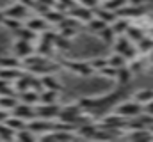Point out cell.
Returning <instances> with one entry per match:
<instances>
[{
  "label": "cell",
  "mask_w": 153,
  "mask_h": 142,
  "mask_svg": "<svg viewBox=\"0 0 153 142\" xmlns=\"http://www.w3.org/2000/svg\"><path fill=\"white\" fill-rule=\"evenodd\" d=\"M9 115H11V114H7V110H5V108H0V123H5Z\"/></svg>",
  "instance_id": "39"
},
{
  "label": "cell",
  "mask_w": 153,
  "mask_h": 142,
  "mask_svg": "<svg viewBox=\"0 0 153 142\" xmlns=\"http://www.w3.org/2000/svg\"><path fill=\"white\" fill-rule=\"evenodd\" d=\"M29 89H30V76L23 73L20 78L14 80V91H16L18 94H22V92H25V91H29Z\"/></svg>",
  "instance_id": "20"
},
{
  "label": "cell",
  "mask_w": 153,
  "mask_h": 142,
  "mask_svg": "<svg viewBox=\"0 0 153 142\" xmlns=\"http://www.w3.org/2000/svg\"><path fill=\"white\" fill-rule=\"evenodd\" d=\"M109 64H111L112 68H116V70H119V68H123V66L128 64V59H126L125 55H121V53L114 52V53L109 57Z\"/></svg>",
  "instance_id": "26"
},
{
  "label": "cell",
  "mask_w": 153,
  "mask_h": 142,
  "mask_svg": "<svg viewBox=\"0 0 153 142\" xmlns=\"http://www.w3.org/2000/svg\"><path fill=\"white\" fill-rule=\"evenodd\" d=\"M41 82H43V87L45 89H52V91H62V85L57 82V78L53 76V73H50V75H43L41 76Z\"/></svg>",
  "instance_id": "17"
},
{
  "label": "cell",
  "mask_w": 153,
  "mask_h": 142,
  "mask_svg": "<svg viewBox=\"0 0 153 142\" xmlns=\"http://www.w3.org/2000/svg\"><path fill=\"white\" fill-rule=\"evenodd\" d=\"M137 44V50H139V53L141 55H150L153 52V36H144L139 43H135Z\"/></svg>",
  "instance_id": "14"
},
{
  "label": "cell",
  "mask_w": 153,
  "mask_h": 142,
  "mask_svg": "<svg viewBox=\"0 0 153 142\" xmlns=\"http://www.w3.org/2000/svg\"><path fill=\"white\" fill-rule=\"evenodd\" d=\"M53 46H55V48H61V50H68V48H70V39L64 37L62 34H57L55 41H53Z\"/></svg>",
  "instance_id": "36"
},
{
  "label": "cell",
  "mask_w": 153,
  "mask_h": 142,
  "mask_svg": "<svg viewBox=\"0 0 153 142\" xmlns=\"http://www.w3.org/2000/svg\"><path fill=\"white\" fill-rule=\"evenodd\" d=\"M39 94H41V92L34 91V89H29V91H25V92L20 94V101L30 103V105H38L39 103Z\"/></svg>",
  "instance_id": "21"
},
{
  "label": "cell",
  "mask_w": 153,
  "mask_h": 142,
  "mask_svg": "<svg viewBox=\"0 0 153 142\" xmlns=\"http://www.w3.org/2000/svg\"><path fill=\"white\" fill-rule=\"evenodd\" d=\"M117 16H121V18H126V20H137V18H141V16H144L146 14V11H144V7L143 5H134V4H126L125 7H121L117 13H116Z\"/></svg>",
  "instance_id": "6"
},
{
  "label": "cell",
  "mask_w": 153,
  "mask_h": 142,
  "mask_svg": "<svg viewBox=\"0 0 153 142\" xmlns=\"http://www.w3.org/2000/svg\"><path fill=\"white\" fill-rule=\"evenodd\" d=\"M132 75H134V71L130 70L128 64L123 66V68H119V70H117V75H116V82H117V85H119V87H126V84L130 82Z\"/></svg>",
  "instance_id": "13"
},
{
  "label": "cell",
  "mask_w": 153,
  "mask_h": 142,
  "mask_svg": "<svg viewBox=\"0 0 153 142\" xmlns=\"http://www.w3.org/2000/svg\"><path fill=\"white\" fill-rule=\"evenodd\" d=\"M94 16L100 18V20H103L107 25H112L116 20H117V14H116L114 11H109L105 7H96L94 9Z\"/></svg>",
  "instance_id": "12"
},
{
  "label": "cell",
  "mask_w": 153,
  "mask_h": 142,
  "mask_svg": "<svg viewBox=\"0 0 153 142\" xmlns=\"http://www.w3.org/2000/svg\"><path fill=\"white\" fill-rule=\"evenodd\" d=\"M16 105H18V100H16L14 94H2V96H0V108L13 110Z\"/></svg>",
  "instance_id": "24"
},
{
  "label": "cell",
  "mask_w": 153,
  "mask_h": 142,
  "mask_svg": "<svg viewBox=\"0 0 153 142\" xmlns=\"http://www.w3.org/2000/svg\"><path fill=\"white\" fill-rule=\"evenodd\" d=\"M130 25H132V20H126V18L117 16V20H116L111 27H112V30L116 32V36H123V34H126V30H128Z\"/></svg>",
  "instance_id": "16"
},
{
  "label": "cell",
  "mask_w": 153,
  "mask_h": 142,
  "mask_svg": "<svg viewBox=\"0 0 153 142\" xmlns=\"http://www.w3.org/2000/svg\"><path fill=\"white\" fill-rule=\"evenodd\" d=\"M27 11H29V5H25L23 2H14V4H11L7 9H4V14L5 16H9V18H16V20H22L25 14H27Z\"/></svg>",
  "instance_id": "9"
},
{
  "label": "cell",
  "mask_w": 153,
  "mask_h": 142,
  "mask_svg": "<svg viewBox=\"0 0 153 142\" xmlns=\"http://www.w3.org/2000/svg\"><path fill=\"white\" fill-rule=\"evenodd\" d=\"M43 16L46 18V21H48V23H61V21L66 18L64 11H57V9H53V7H50Z\"/></svg>",
  "instance_id": "19"
},
{
  "label": "cell",
  "mask_w": 153,
  "mask_h": 142,
  "mask_svg": "<svg viewBox=\"0 0 153 142\" xmlns=\"http://www.w3.org/2000/svg\"><path fill=\"white\" fill-rule=\"evenodd\" d=\"M0 68H5V70H20L22 68V59H18L14 53L11 57H0Z\"/></svg>",
  "instance_id": "15"
},
{
  "label": "cell",
  "mask_w": 153,
  "mask_h": 142,
  "mask_svg": "<svg viewBox=\"0 0 153 142\" xmlns=\"http://www.w3.org/2000/svg\"><path fill=\"white\" fill-rule=\"evenodd\" d=\"M89 62H91L94 73H98L100 70H103L105 66H109V59H105V57H98V59H93V61H89Z\"/></svg>",
  "instance_id": "34"
},
{
  "label": "cell",
  "mask_w": 153,
  "mask_h": 142,
  "mask_svg": "<svg viewBox=\"0 0 153 142\" xmlns=\"http://www.w3.org/2000/svg\"><path fill=\"white\" fill-rule=\"evenodd\" d=\"M114 52L117 53H121V55H125L126 59H128V62L130 61H134L135 57H139L141 53H139V50H137V44L132 41V39H128V36L123 34V36H117L114 41Z\"/></svg>",
  "instance_id": "1"
},
{
  "label": "cell",
  "mask_w": 153,
  "mask_h": 142,
  "mask_svg": "<svg viewBox=\"0 0 153 142\" xmlns=\"http://www.w3.org/2000/svg\"><path fill=\"white\" fill-rule=\"evenodd\" d=\"M148 61H150V64H153V52L148 55Z\"/></svg>",
  "instance_id": "42"
},
{
  "label": "cell",
  "mask_w": 153,
  "mask_h": 142,
  "mask_svg": "<svg viewBox=\"0 0 153 142\" xmlns=\"http://www.w3.org/2000/svg\"><path fill=\"white\" fill-rule=\"evenodd\" d=\"M2 25H5V27H7L9 30H13V32H16V30H20V29H22V21H20V20H16V18H9V16H5V18H4Z\"/></svg>",
  "instance_id": "32"
},
{
  "label": "cell",
  "mask_w": 153,
  "mask_h": 142,
  "mask_svg": "<svg viewBox=\"0 0 153 142\" xmlns=\"http://www.w3.org/2000/svg\"><path fill=\"white\" fill-rule=\"evenodd\" d=\"M126 36H128V39H132L134 43H139V41L146 36V32H144L143 27H139V25H135V23L132 21V25H130L128 30H126Z\"/></svg>",
  "instance_id": "18"
},
{
  "label": "cell",
  "mask_w": 153,
  "mask_h": 142,
  "mask_svg": "<svg viewBox=\"0 0 153 142\" xmlns=\"http://www.w3.org/2000/svg\"><path fill=\"white\" fill-rule=\"evenodd\" d=\"M128 4V0H105L103 2V7L105 9H109V11H114V13H117L121 7H125Z\"/></svg>",
  "instance_id": "31"
},
{
  "label": "cell",
  "mask_w": 153,
  "mask_h": 142,
  "mask_svg": "<svg viewBox=\"0 0 153 142\" xmlns=\"http://www.w3.org/2000/svg\"><path fill=\"white\" fill-rule=\"evenodd\" d=\"M128 4H134V5H143L144 0H128Z\"/></svg>",
  "instance_id": "41"
},
{
  "label": "cell",
  "mask_w": 153,
  "mask_h": 142,
  "mask_svg": "<svg viewBox=\"0 0 153 142\" xmlns=\"http://www.w3.org/2000/svg\"><path fill=\"white\" fill-rule=\"evenodd\" d=\"M25 27H29V29L34 30L36 34H41V32L48 30V21H46L45 16H41V18H32V20H29V21L25 23Z\"/></svg>",
  "instance_id": "11"
},
{
  "label": "cell",
  "mask_w": 153,
  "mask_h": 142,
  "mask_svg": "<svg viewBox=\"0 0 153 142\" xmlns=\"http://www.w3.org/2000/svg\"><path fill=\"white\" fill-rule=\"evenodd\" d=\"M150 130H152V133H153V124H152V126H150Z\"/></svg>",
  "instance_id": "44"
},
{
  "label": "cell",
  "mask_w": 153,
  "mask_h": 142,
  "mask_svg": "<svg viewBox=\"0 0 153 142\" xmlns=\"http://www.w3.org/2000/svg\"><path fill=\"white\" fill-rule=\"evenodd\" d=\"M98 128H100V126H98L94 121H91V123L80 124V126L76 128V135L82 137V139H94L96 133H98Z\"/></svg>",
  "instance_id": "10"
},
{
  "label": "cell",
  "mask_w": 153,
  "mask_h": 142,
  "mask_svg": "<svg viewBox=\"0 0 153 142\" xmlns=\"http://www.w3.org/2000/svg\"><path fill=\"white\" fill-rule=\"evenodd\" d=\"M5 124L9 126V128H13L14 132H18V130H22V128H25L29 123L27 121H23L22 117H18V115H14V114H11L9 117H7V121H5Z\"/></svg>",
  "instance_id": "22"
},
{
  "label": "cell",
  "mask_w": 153,
  "mask_h": 142,
  "mask_svg": "<svg viewBox=\"0 0 153 142\" xmlns=\"http://www.w3.org/2000/svg\"><path fill=\"white\" fill-rule=\"evenodd\" d=\"M102 2H105V0H102Z\"/></svg>",
  "instance_id": "45"
},
{
  "label": "cell",
  "mask_w": 153,
  "mask_h": 142,
  "mask_svg": "<svg viewBox=\"0 0 153 142\" xmlns=\"http://www.w3.org/2000/svg\"><path fill=\"white\" fill-rule=\"evenodd\" d=\"M85 25H87V29H89L91 32H94V34H100V32H102V30L107 27V23H105L103 20L96 18V16H93V18H91V20H89Z\"/></svg>",
  "instance_id": "23"
},
{
  "label": "cell",
  "mask_w": 153,
  "mask_h": 142,
  "mask_svg": "<svg viewBox=\"0 0 153 142\" xmlns=\"http://www.w3.org/2000/svg\"><path fill=\"white\" fill-rule=\"evenodd\" d=\"M114 112H117L119 115H123V117H126V119H134V117H137V115H141V114L144 112V105L132 98L130 101L119 103V105L114 108Z\"/></svg>",
  "instance_id": "2"
},
{
  "label": "cell",
  "mask_w": 153,
  "mask_h": 142,
  "mask_svg": "<svg viewBox=\"0 0 153 142\" xmlns=\"http://www.w3.org/2000/svg\"><path fill=\"white\" fill-rule=\"evenodd\" d=\"M134 100H137L139 103L146 105L148 101H152L153 100V89H141V91L134 92Z\"/></svg>",
  "instance_id": "25"
},
{
  "label": "cell",
  "mask_w": 153,
  "mask_h": 142,
  "mask_svg": "<svg viewBox=\"0 0 153 142\" xmlns=\"http://www.w3.org/2000/svg\"><path fill=\"white\" fill-rule=\"evenodd\" d=\"M61 66L62 68H66L68 71H71V73H75L78 76H91L94 70H93V66H91V62H85V61H64V62H61Z\"/></svg>",
  "instance_id": "3"
},
{
  "label": "cell",
  "mask_w": 153,
  "mask_h": 142,
  "mask_svg": "<svg viewBox=\"0 0 153 142\" xmlns=\"http://www.w3.org/2000/svg\"><path fill=\"white\" fill-rule=\"evenodd\" d=\"M61 108L62 106L55 105V103H38L36 114H38V117H43V119H55V117H59Z\"/></svg>",
  "instance_id": "5"
},
{
  "label": "cell",
  "mask_w": 153,
  "mask_h": 142,
  "mask_svg": "<svg viewBox=\"0 0 153 142\" xmlns=\"http://www.w3.org/2000/svg\"><path fill=\"white\" fill-rule=\"evenodd\" d=\"M98 2L100 0H76V4H80V5H84L87 9H93V11L98 7Z\"/></svg>",
  "instance_id": "38"
},
{
  "label": "cell",
  "mask_w": 153,
  "mask_h": 142,
  "mask_svg": "<svg viewBox=\"0 0 153 142\" xmlns=\"http://www.w3.org/2000/svg\"><path fill=\"white\" fill-rule=\"evenodd\" d=\"M98 75H100V76H103V78H109V80H116L117 70H116V68H112V66L109 64V66H105L103 70L98 71Z\"/></svg>",
  "instance_id": "35"
},
{
  "label": "cell",
  "mask_w": 153,
  "mask_h": 142,
  "mask_svg": "<svg viewBox=\"0 0 153 142\" xmlns=\"http://www.w3.org/2000/svg\"><path fill=\"white\" fill-rule=\"evenodd\" d=\"M98 36H100V37H102V39H103L107 44H114L116 37H117V36H116V32L112 30V27H111V25H107V27H105V29H103V30H102Z\"/></svg>",
  "instance_id": "30"
},
{
  "label": "cell",
  "mask_w": 153,
  "mask_h": 142,
  "mask_svg": "<svg viewBox=\"0 0 153 142\" xmlns=\"http://www.w3.org/2000/svg\"><path fill=\"white\" fill-rule=\"evenodd\" d=\"M34 139H38V135L29 126H25V128H22V130L16 132V141H34Z\"/></svg>",
  "instance_id": "29"
},
{
  "label": "cell",
  "mask_w": 153,
  "mask_h": 142,
  "mask_svg": "<svg viewBox=\"0 0 153 142\" xmlns=\"http://www.w3.org/2000/svg\"><path fill=\"white\" fill-rule=\"evenodd\" d=\"M59 34H62L64 37L71 39L73 36H76V27H70V25H61V30H59Z\"/></svg>",
  "instance_id": "37"
},
{
  "label": "cell",
  "mask_w": 153,
  "mask_h": 142,
  "mask_svg": "<svg viewBox=\"0 0 153 142\" xmlns=\"http://www.w3.org/2000/svg\"><path fill=\"white\" fill-rule=\"evenodd\" d=\"M16 37H20V39H27V41H34V39H36V32L30 30L29 27H22L20 30H16Z\"/></svg>",
  "instance_id": "33"
},
{
  "label": "cell",
  "mask_w": 153,
  "mask_h": 142,
  "mask_svg": "<svg viewBox=\"0 0 153 142\" xmlns=\"http://www.w3.org/2000/svg\"><path fill=\"white\" fill-rule=\"evenodd\" d=\"M150 34L153 36V25H152V27H150Z\"/></svg>",
  "instance_id": "43"
},
{
  "label": "cell",
  "mask_w": 153,
  "mask_h": 142,
  "mask_svg": "<svg viewBox=\"0 0 153 142\" xmlns=\"http://www.w3.org/2000/svg\"><path fill=\"white\" fill-rule=\"evenodd\" d=\"M59 91H52V89H43L39 94V103H55Z\"/></svg>",
  "instance_id": "27"
},
{
  "label": "cell",
  "mask_w": 153,
  "mask_h": 142,
  "mask_svg": "<svg viewBox=\"0 0 153 142\" xmlns=\"http://www.w3.org/2000/svg\"><path fill=\"white\" fill-rule=\"evenodd\" d=\"M144 112H146V114H150V115H153V100H152V101H148V103L144 105Z\"/></svg>",
  "instance_id": "40"
},
{
  "label": "cell",
  "mask_w": 153,
  "mask_h": 142,
  "mask_svg": "<svg viewBox=\"0 0 153 142\" xmlns=\"http://www.w3.org/2000/svg\"><path fill=\"white\" fill-rule=\"evenodd\" d=\"M13 114L14 115H18V117H22L23 121H32L38 114H36V105H30V103H23V101H20L18 105L13 108Z\"/></svg>",
  "instance_id": "7"
},
{
  "label": "cell",
  "mask_w": 153,
  "mask_h": 142,
  "mask_svg": "<svg viewBox=\"0 0 153 142\" xmlns=\"http://www.w3.org/2000/svg\"><path fill=\"white\" fill-rule=\"evenodd\" d=\"M34 52H36V48L32 46V41L16 37V41H14V44H13V53H14L18 59H25V57L32 55Z\"/></svg>",
  "instance_id": "4"
},
{
  "label": "cell",
  "mask_w": 153,
  "mask_h": 142,
  "mask_svg": "<svg viewBox=\"0 0 153 142\" xmlns=\"http://www.w3.org/2000/svg\"><path fill=\"white\" fill-rule=\"evenodd\" d=\"M70 16H73L76 21H82V23H87L91 18H93V9H87V7H84V5H80V4H76V5H73L70 11Z\"/></svg>",
  "instance_id": "8"
},
{
  "label": "cell",
  "mask_w": 153,
  "mask_h": 142,
  "mask_svg": "<svg viewBox=\"0 0 153 142\" xmlns=\"http://www.w3.org/2000/svg\"><path fill=\"white\" fill-rule=\"evenodd\" d=\"M23 73L20 70H5V68H0V78L7 80V82H14L16 78H20Z\"/></svg>",
  "instance_id": "28"
}]
</instances>
